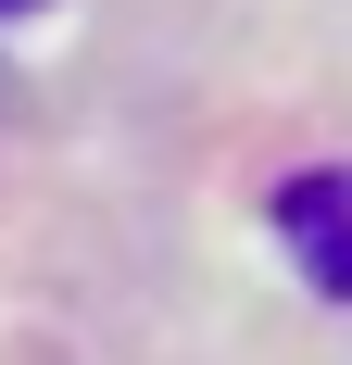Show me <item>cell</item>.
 Here are the masks:
<instances>
[{"label": "cell", "instance_id": "1", "mask_svg": "<svg viewBox=\"0 0 352 365\" xmlns=\"http://www.w3.org/2000/svg\"><path fill=\"white\" fill-rule=\"evenodd\" d=\"M277 240L327 302H352V164H315V177L277 189Z\"/></svg>", "mask_w": 352, "mask_h": 365}, {"label": "cell", "instance_id": "2", "mask_svg": "<svg viewBox=\"0 0 352 365\" xmlns=\"http://www.w3.org/2000/svg\"><path fill=\"white\" fill-rule=\"evenodd\" d=\"M0 13H38V0H0Z\"/></svg>", "mask_w": 352, "mask_h": 365}]
</instances>
